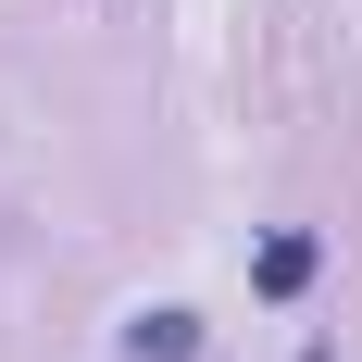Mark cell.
Returning a JSON list of instances; mask_svg holds the SVG:
<instances>
[{
	"instance_id": "6da1fadb",
	"label": "cell",
	"mask_w": 362,
	"mask_h": 362,
	"mask_svg": "<svg viewBox=\"0 0 362 362\" xmlns=\"http://www.w3.org/2000/svg\"><path fill=\"white\" fill-rule=\"evenodd\" d=\"M200 350V313H138L125 325V362H187Z\"/></svg>"
},
{
	"instance_id": "7a4b0ae2",
	"label": "cell",
	"mask_w": 362,
	"mask_h": 362,
	"mask_svg": "<svg viewBox=\"0 0 362 362\" xmlns=\"http://www.w3.org/2000/svg\"><path fill=\"white\" fill-rule=\"evenodd\" d=\"M300 275H313V238H275V250H262V300H288Z\"/></svg>"
},
{
	"instance_id": "3957f363",
	"label": "cell",
	"mask_w": 362,
	"mask_h": 362,
	"mask_svg": "<svg viewBox=\"0 0 362 362\" xmlns=\"http://www.w3.org/2000/svg\"><path fill=\"white\" fill-rule=\"evenodd\" d=\"M300 362H337V337H313V350H300Z\"/></svg>"
}]
</instances>
